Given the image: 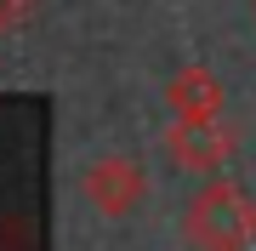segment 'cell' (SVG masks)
Returning a JSON list of instances; mask_svg holds the SVG:
<instances>
[{"label": "cell", "instance_id": "cell-1", "mask_svg": "<svg viewBox=\"0 0 256 251\" xmlns=\"http://www.w3.org/2000/svg\"><path fill=\"white\" fill-rule=\"evenodd\" d=\"M250 234H256V211L239 188H210L194 205V240L205 251H245Z\"/></svg>", "mask_w": 256, "mask_h": 251}, {"label": "cell", "instance_id": "cell-2", "mask_svg": "<svg viewBox=\"0 0 256 251\" xmlns=\"http://www.w3.org/2000/svg\"><path fill=\"white\" fill-rule=\"evenodd\" d=\"M23 12H28V0H0V23H18Z\"/></svg>", "mask_w": 256, "mask_h": 251}]
</instances>
